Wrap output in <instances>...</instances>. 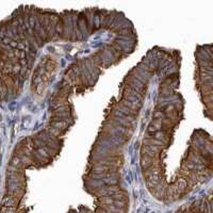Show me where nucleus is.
Masks as SVG:
<instances>
[{"label":"nucleus","instance_id":"nucleus-4","mask_svg":"<svg viewBox=\"0 0 213 213\" xmlns=\"http://www.w3.org/2000/svg\"><path fill=\"white\" fill-rule=\"evenodd\" d=\"M164 117H165V114L162 110H157L154 113V118L155 119H163Z\"/></svg>","mask_w":213,"mask_h":213},{"label":"nucleus","instance_id":"nucleus-3","mask_svg":"<svg viewBox=\"0 0 213 213\" xmlns=\"http://www.w3.org/2000/svg\"><path fill=\"white\" fill-rule=\"evenodd\" d=\"M113 199H112L111 196L106 195V196H101L99 197V203L100 205H113Z\"/></svg>","mask_w":213,"mask_h":213},{"label":"nucleus","instance_id":"nucleus-1","mask_svg":"<svg viewBox=\"0 0 213 213\" xmlns=\"http://www.w3.org/2000/svg\"><path fill=\"white\" fill-rule=\"evenodd\" d=\"M18 204H19V200L11 197L10 195H4L1 200L2 207H16V208H17Z\"/></svg>","mask_w":213,"mask_h":213},{"label":"nucleus","instance_id":"nucleus-2","mask_svg":"<svg viewBox=\"0 0 213 213\" xmlns=\"http://www.w3.org/2000/svg\"><path fill=\"white\" fill-rule=\"evenodd\" d=\"M103 184L106 187H112V185H118L119 178H105L102 180Z\"/></svg>","mask_w":213,"mask_h":213}]
</instances>
